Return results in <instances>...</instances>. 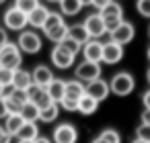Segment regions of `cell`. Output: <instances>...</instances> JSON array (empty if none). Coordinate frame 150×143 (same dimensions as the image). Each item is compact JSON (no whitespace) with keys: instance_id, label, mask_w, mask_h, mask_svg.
I'll list each match as a JSON object with an SVG mask.
<instances>
[{"instance_id":"f1b7e54d","label":"cell","mask_w":150,"mask_h":143,"mask_svg":"<svg viewBox=\"0 0 150 143\" xmlns=\"http://www.w3.org/2000/svg\"><path fill=\"white\" fill-rule=\"evenodd\" d=\"M13 6L19 8L21 13L29 15L31 10H35V8L39 6V0H15V4H13Z\"/></svg>"},{"instance_id":"30bf717a","label":"cell","mask_w":150,"mask_h":143,"mask_svg":"<svg viewBox=\"0 0 150 143\" xmlns=\"http://www.w3.org/2000/svg\"><path fill=\"white\" fill-rule=\"evenodd\" d=\"M27 96H29V102H33V104L39 108V110L52 104V98H50L47 90H45V88H41V86L31 84V86L27 88Z\"/></svg>"},{"instance_id":"60d3db41","label":"cell","mask_w":150,"mask_h":143,"mask_svg":"<svg viewBox=\"0 0 150 143\" xmlns=\"http://www.w3.org/2000/svg\"><path fill=\"white\" fill-rule=\"evenodd\" d=\"M8 116V110H6V100L0 98V119H6Z\"/></svg>"},{"instance_id":"f546056e","label":"cell","mask_w":150,"mask_h":143,"mask_svg":"<svg viewBox=\"0 0 150 143\" xmlns=\"http://www.w3.org/2000/svg\"><path fill=\"white\" fill-rule=\"evenodd\" d=\"M6 98H11L15 104H19L21 108H23V104H27L29 102V96H27V90H17L15 86H13V92L6 96Z\"/></svg>"},{"instance_id":"4316f807","label":"cell","mask_w":150,"mask_h":143,"mask_svg":"<svg viewBox=\"0 0 150 143\" xmlns=\"http://www.w3.org/2000/svg\"><path fill=\"white\" fill-rule=\"evenodd\" d=\"M45 37L52 41V43H62L66 37H68V25L64 23V25H60V27H56V29H52L50 33H45Z\"/></svg>"},{"instance_id":"52a82bcc","label":"cell","mask_w":150,"mask_h":143,"mask_svg":"<svg viewBox=\"0 0 150 143\" xmlns=\"http://www.w3.org/2000/svg\"><path fill=\"white\" fill-rule=\"evenodd\" d=\"M82 25H84V29H86V33H88L91 39H99V37H103V35L107 33V31H105V21H103V17H101L99 13L88 15Z\"/></svg>"},{"instance_id":"e0dca14e","label":"cell","mask_w":150,"mask_h":143,"mask_svg":"<svg viewBox=\"0 0 150 143\" xmlns=\"http://www.w3.org/2000/svg\"><path fill=\"white\" fill-rule=\"evenodd\" d=\"M84 96V84L78 82L76 78L74 80H68L66 82V92H64V98H70V100H80Z\"/></svg>"},{"instance_id":"6da1fadb","label":"cell","mask_w":150,"mask_h":143,"mask_svg":"<svg viewBox=\"0 0 150 143\" xmlns=\"http://www.w3.org/2000/svg\"><path fill=\"white\" fill-rule=\"evenodd\" d=\"M23 63V53L17 47V43L8 41L6 45L0 47V68H6V70H19Z\"/></svg>"},{"instance_id":"8992f818","label":"cell","mask_w":150,"mask_h":143,"mask_svg":"<svg viewBox=\"0 0 150 143\" xmlns=\"http://www.w3.org/2000/svg\"><path fill=\"white\" fill-rule=\"evenodd\" d=\"M78 141V131L74 125L70 123H62L54 129L52 135V143H76Z\"/></svg>"},{"instance_id":"bcb514c9","label":"cell","mask_w":150,"mask_h":143,"mask_svg":"<svg viewBox=\"0 0 150 143\" xmlns=\"http://www.w3.org/2000/svg\"><path fill=\"white\" fill-rule=\"evenodd\" d=\"M146 80H148V84H150V68L146 70Z\"/></svg>"},{"instance_id":"8d00e7d4","label":"cell","mask_w":150,"mask_h":143,"mask_svg":"<svg viewBox=\"0 0 150 143\" xmlns=\"http://www.w3.org/2000/svg\"><path fill=\"white\" fill-rule=\"evenodd\" d=\"M103 21H105V31H107V33L115 31V29L123 23V19H103Z\"/></svg>"},{"instance_id":"7dc6e473","label":"cell","mask_w":150,"mask_h":143,"mask_svg":"<svg viewBox=\"0 0 150 143\" xmlns=\"http://www.w3.org/2000/svg\"><path fill=\"white\" fill-rule=\"evenodd\" d=\"M93 143H105V141H103V139H99V137H97V139H95V141H93Z\"/></svg>"},{"instance_id":"9a60e30c","label":"cell","mask_w":150,"mask_h":143,"mask_svg":"<svg viewBox=\"0 0 150 143\" xmlns=\"http://www.w3.org/2000/svg\"><path fill=\"white\" fill-rule=\"evenodd\" d=\"M47 17H50V10H47L43 4H39L35 10H31V13L27 15V25H31L33 29H41V27L45 25Z\"/></svg>"},{"instance_id":"ee69618b","label":"cell","mask_w":150,"mask_h":143,"mask_svg":"<svg viewBox=\"0 0 150 143\" xmlns=\"http://www.w3.org/2000/svg\"><path fill=\"white\" fill-rule=\"evenodd\" d=\"M33 143H52V141H50L47 137H41V135H39V137H37V139H35Z\"/></svg>"},{"instance_id":"ab89813d","label":"cell","mask_w":150,"mask_h":143,"mask_svg":"<svg viewBox=\"0 0 150 143\" xmlns=\"http://www.w3.org/2000/svg\"><path fill=\"white\" fill-rule=\"evenodd\" d=\"M140 121H142V125H150V108H144V110H142Z\"/></svg>"},{"instance_id":"d6a6232c","label":"cell","mask_w":150,"mask_h":143,"mask_svg":"<svg viewBox=\"0 0 150 143\" xmlns=\"http://www.w3.org/2000/svg\"><path fill=\"white\" fill-rule=\"evenodd\" d=\"M13 78H15V72H13V70L0 68V86H2V88L13 86Z\"/></svg>"},{"instance_id":"8fae6325","label":"cell","mask_w":150,"mask_h":143,"mask_svg":"<svg viewBox=\"0 0 150 143\" xmlns=\"http://www.w3.org/2000/svg\"><path fill=\"white\" fill-rule=\"evenodd\" d=\"M50 57H52V63H54L58 70H68V68H72V63H74V55L68 53L66 49H62L60 45H54Z\"/></svg>"},{"instance_id":"4fadbf2b","label":"cell","mask_w":150,"mask_h":143,"mask_svg":"<svg viewBox=\"0 0 150 143\" xmlns=\"http://www.w3.org/2000/svg\"><path fill=\"white\" fill-rule=\"evenodd\" d=\"M123 59V47L121 45H117V43H113V41H107V43H103V63H107V66H113V63H117V61H121Z\"/></svg>"},{"instance_id":"1f68e13d","label":"cell","mask_w":150,"mask_h":143,"mask_svg":"<svg viewBox=\"0 0 150 143\" xmlns=\"http://www.w3.org/2000/svg\"><path fill=\"white\" fill-rule=\"evenodd\" d=\"M99 139H103L105 143H121V137H119V133L115 129H105L99 135Z\"/></svg>"},{"instance_id":"b9f144b4","label":"cell","mask_w":150,"mask_h":143,"mask_svg":"<svg viewBox=\"0 0 150 143\" xmlns=\"http://www.w3.org/2000/svg\"><path fill=\"white\" fill-rule=\"evenodd\" d=\"M6 43H8V33H6V29L0 27V47L6 45Z\"/></svg>"},{"instance_id":"7bdbcfd3","label":"cell","mask_w":150,"mask_h":143,"mask_svg":"<svg viewBox=\"0 0 150 143\" xmlns=\"http://www.w3.org/2000/svg\"><path fill=\"white\" fill-rule=\"evenodd\" d=\"M142 104H144V108H150V90L144 92V96H142Z\"/></svg>"},{"instance_id":"d4e9b609","label":"cell","mask_w":150,"mask_h":143,"mask_svg":"<svg viewBox=\"0 0 150 143\" xmlns=\"http://www.w3.org/2000/svg\"><path fill=\"white\" fill-rule=\"evenodd\" d=\"M19 114L23 116V121H25V123H37V121H39V108H37L33 102L23 104V108H21V112H19Z\"/></svg>"},{"instance_id":"f5cc1de1","label":"cell","mask_w":150,"mask_h":143,"mask_svg":"<svg viewBox=\"0 0 150 143\" xmlns=\"http://www.w3.org/2000/svg\"><path fill=\"white\" fill-rule=\"evenodd\" d=\"M17 143H33V141H17Z\"/></svg>"},{"instance_id":"7c38bea8","label":"cell","mask_w":150,"mask_h":143,"mask_svg":"<svg viewBox=\"0 0 150 143\" xmlns=\"http://www.w3.org/2000/svg\"><path fill=\"white\" fill-rule=\"evenodd\" d=\"M82 57H84V61L101 63V59H103V43L99 39H91L88 43H84L82 45Z\"/></svg>"},{"instance_id":"ffe728a7","label":"cell","mask_w":150,"mask_h":143,"mask_svg":"<svg viewBox=\"0 0 150 143\" xmlns=\"http://www.w3.org/2000/svg\"><path fill=\"white\" fill-rule=\"evenodd\" d=\"M68 37H70L72 41H76L78 45H84V43L91 41V37H88V33H86V29H84L82 23H80V25H72V27H68Z\"/></svg>"},{"instance_id":"484cf974","label":"cell","mask_w":150,"mask_h":143,"mask_svg":"<svg viewBox=\"0 0 150 143\" xmlns=\"http://www.w3.org/2000/svg\"><path fill=\"white\" fill-rule=\"evenodd\" d=\"M103 19H123V8H121V4H117L115 0L111 4H107L101 13H99Z\"/></svg>"},{"instance_id":"c3c4849f","label":"cell","mask_w":150,"mask_h":143,"mask_svg":"<svg viewBox=\"0 0 150 143\" xmlns=\"http://www.w3.org/2000/svg\"><path fill=\"white\" fill-rule=\"evenodd\" d=\"M132 143H146V141H140V139H134Z\"/></svg>"},{"instance_id":"e575fe53","label":"cell","mask_w":150,"mask_h":143,"mask_svg":"<svg viewBox=\"0 0 150 143\" xmlns=\"http://www.w3.org/2000/svg\"><path fill=\"white\" fill-rule=\"evenodd\" d=\"M136 8H138V13H140L144 19H150V0H138V2H136Z\"/></svg>"},{"instance_id":"f6af8a7d","label":"cell","mask_w":150,"mask_h":143,"mask_svg":"<svg viewBox=\"0 0 150 143\" xmlns=\"http://www.w3.org/2000/svg\"><path fill=\"white\" fill-rule=\"evenodd\" d=\"M91 2H93V0H80V4H82V6H88Z\"/></svg>"},{"instance_id":"f907efd6","label":"cell","mask_w":150,"mask_h":143,"mask_svg":"<svg viewBox=\"0 0 150 143\" xmlns=\"http://www.w3.org/2000/svg\"><path fill=\"white\" fill-rule=\"evenodd\" d=\"M2 92H4V88H2V86H0V98H2Z\"/></svg>"},{"instance_id":"cb8c5ba5","label":"cell","mask_w":150,"mask_h":143,"mask_svg":"<svg viewBox=\"0 0 150 143\" xmlns=\"http://www.w3.org/2000/svg\"><path fill=\"white\" fill-rule=\"evenodd\" d=\"M58 116H60V104H56V102H52L50 106L39 110V121L41 123H54Z\"/></svg>"},{"instance_id":"44dd1931","label":"cell","mask_w":150,"mask_h":143,"mask_svg":"<svg viewBox=\"0 0 150 143\" xmlns=\"http://www.w3.org/2000/svg\"><path fill=\"white\" fill-rule=\"evenodd\" d=\"M37 137H39V127L35 123H25L19 129V133H17V139L19 141H35Z\"/></svg>"},{"instance_id":"7a4b0ae2","label":"cell","mask_w":150,"mask_h":143,"mask_svg":"<svg viewBox=\"0 0 150 143\" xmlns=\"http://www.w3.org/2000/svg\"><path fill=\"white\" fill-rule=\"evenodd\" d=\"M134 86H136V80H134V76L127 74V72H117V74L111 78V82H109L111 92L117 94V96H127V94H132V92H134Z\"/></svg>"},{"instance_id":"4dcf8cb0","label":"cell","mask_w":150,"mask_h":143,"mask_svg":"<svg viewBox=\"0 0 150 143\" xmlns=\"http://www.w3.org/2000/svg\"><path fill=\"white\" fill-rule=\"evenodd\" d=\"M58 45H60L62 49H66L68 53H72L74 57H76V55H78V53L82 51V45H78V43H76V41H72L70 37H66V39H64L62 43H58Z\"/></svg>"},{"instance_id":"f35d334b","label":"cell","mask_w":150,"mask_h":143,"mask_svg":"<svg viewBox=\"0 0 150 143\" xmlns=\"http://www.w3.org/2000/svg\"><path fill=\"white\" fill-rule=\"evenodd\" d=\"M11 139H13V137L4 131V127H2V125H0V143H11Z\"/></svg>"},{"instance_id":"836d02e7","label":"cell","mask_w":150,"mask_h":143,"mask_svg":"<svg viewBox=\"0 0 150 143\" xmlns=\"http://www.w3.org/2000/svg\"><path fill=\"white\" fill-rule=\"evenodd\" d=\"M136 139L150 143V125H140V127L136 129Z\"/></svg>"},{"instance_id":"816d5d0a","label":"cell","mask_w":150,"mask_h":143,"mask_svg":"<svg viewBox=\"0 0 150 143\" xmlns=\"http://www.w3.org/2000/svg\"><path fill=\"white\" fill-rule=\"evenodd\" d=\"M47 2H54V4H58V2H60V0H47Z\"/></svg>"},{"instance_id":"2e32d148","label":"cell","mask_w":150,"mask_h":143,"mask_svg":"<svg viewBox=\"0 0 150 143\" xmlns=\"http://www.w3.org/2000/svg\"><path fill=\"white\" fill-rule=\"evenodd\" d=\"M47 94H50V98H52V102H56V104H60L62 102V98H64V92H66V82L64 80H60V78H54L50 84H47Z\"/></svg>"},{"instance_id":"5b68a950","label":"cell","mask_w":150,"mask_h":143,"mask_svg":"<svg viewBox=\"0 0 150 143\" xmlns=\"http://www.w3.org/2000/svg\"><path fill=\"white\" fill-rule=\"evenodd\" d=\"M2 23H4V27L8 29V31H25V27H27V15L25 13H21L19 8H15V6H11V8H6V13H4V17H2Z\"/></svg>"},{"instance_id":"7402d4cb","label":"cell","mask_w":150,"mask_h":143,"mask_svg":"<svg viewBox=\"0 0 150 143\" xmlns=\"http://www.w3.org/2000/svg\"><path fill=\"white\" fill-rule=\"evenodd\" d=\"M60 15L62 17H74L82 10V4H80V0H60Z\"/></svg>"},{"instance_id":"d590c367","label":"cell","mask_w":150,"mask_h":143,"mask_svg":"<svg viewBox=\"0 0 150 143\" xmlns=\"http://www.w3.org/2000/svg\"><path fill=\"white\" fill-rule=\"evenodd\" d=\"M60 106H62L64 110H68V112H76V110H78V100H70V98H62V102H60Z\"/></svg>"},{"instance_id":"603a6c76","label":"cell","mask_w":150,"mask_h":143,"mask_svg":"<svg viewBox=\"0 0 150 143\" xmlns=\"http://www.w3.org/2000/svg\"><path fill=\"white\" fill-rule=\"evenodd\" d=\"M97 108H99V102L95 100V98H91L88 94H84L80 100H78V112L80 114H95L97 112Z\"/></svg>"},{"instance_id":"681fc988","label":"cell","mask_w":150,"mask_h":143,"mask_svg":"<svg viewBox=\"0 0 150 143\" xmlns=\"http://www.w3.org/2000/svg\"><path fill=\"white\" fill-rule=\"evenodd\" d=\"M146 57H148V61H150V47H148V51H146Z\"/></svg>"},{"instance_id":"9c48e42d","label":"cell","mask_w":150,"mask_h":143,"mask_svg":"<svg viewBox=\"0 0 150 143\" xmlns=\"http://www.w3.org/2000/svg\"><path fill=\"white\" fill-rule=\"evenodd\" d=\"M134 35H136V29H134V25L132 23H127V21H123L115 31H111L109 33V41H113V43H117V45H125V43H129L132 39H134Z\"/></svg>"},{"instance_id":"3957f363","label":"cell","mask_w":150,"mask_h":143,"mask_svg":"<svg viewBox=\"0 0 150 143\" xmlns=\"http://www.w3.org/2000/svg\"><path fill=\"white\" fill-rule=\"evenodd\" d=\"M41 37L35 33V31H21L19 33V39H17V47L21 49V53H29V55H35L41 51Z\"/></svg>"},{"instance_id":"5bb4252c","label":"cell","mask_w":150,"mask_h":143,"mask_svg":"<svg viewBox=\"0 0 150 143\" xmlns=\"http://www.w3.org/2000/svg\"><path fill=\"white\" fill-rule=\"evenodd\" d=\"M31 78H33V84H35V86L47 88V84L54 80V72H52L47 66H35L33 72H31Z\"/></svg>"},{"instance_id":"db71d44e","label":"cell","mask_w":150,"mask_h":143,"mask_svg":"<svg viewBox=\"0 0 150 143\" xmlns=\"http://www.w3.org/2000/svg\"><path fill=\"white\" fill-rule=\"evenodd\" d=\"M148 37H150V25H148Z\"/></svg>"},{"instance_id":"ac0fdd59","label":"cell","mask_w":150,"mask_h":143,"mask_svg":"<svg viewBox=\"0 0 150 143\" xmlns=\"http://www.w3.org/2000/svg\"><path fill=\"white\" fill-rule=\"evenodd\" d=\"M33 84V78H31V72H27V70H23V68H19V70H15V78H13V86L17 88V90H27L29 86Z\"/></svg>"},{"instance_id":"83f0119b","label":"cell","mask_w":150,"mask_h":143,"mask_svg":"<svg viewBox=\"0 0 150 143\" xmlns=\"http://www.w3.org/2000/svg\"><path fill=\"white\" fill-rule=\"evenodd\" d=\"M60 25H64V17H62L60 13H52V10H50V17H47L45 25L41 27V31H43V33H50L52 29H56V27H60Z\"/></svg>"},{"instance_id":"277c9868","label":"cell","mask_w":150,"mask_h":143,"mask_svg":"<svg viewBox=\"0 0 150 143\" xmlns=\"http://www.w3.org/2000/svg\"><path fill=\"white\" fill-rule=\"evenodd\" d=\"M74 76H76V80L82 82V84L95 82V80L101 78V63H95V61H82V63L76 66Z\"/></svg>"},{"instance_id":"74e56055","label":"cell","mask_w":150,"mask_h":143,"mask_svg":"<svg viewBox=\"0 0 150 143\" xmlns=\"http://www.w3.org/2000/svg\"><path fill=\"white\" fill-rule=\"evenodd\" d=\"M111 2H113V0H93V2H91V6H95V8L101 13V10H103L107 4H111Z\"/></svg>"},{"instance_id":"ba28073f","label":"cell","mask_w":150,"mask_h":143,"mask_svg":"<svg viewBox=\"0 0 150 143\" xmlns=\"http://www.w3.org/2000/svg\"><path fill=\"white\" fill-rule=\"evenodd\" d=\"M84 94H88L91 98H95L97 102H101V100H105L111 94L109 82H105L103 78H99L95 82H88V84H84Z\"/></svg>"},{"instance_id":"11a10c76","label":"cell","mask_w":150,"mask_h":143,"mask_svg":"<svg viewBox=\"0 0 150 143\" xmlns=\"http://www.w3.org/2000/svg\"><path fill=\"white\" fill-rule=\"evenodd\" d=\"M4 2H6V0H0V4H4Z\"/></svg>"},{"instance_id":"d6986e66","label":"cell","mask_w":150,"mask_h":143,"mask_svg":"<svg viewBox=\"0 0 150 143\" xmlns=\"http://www.w3.org/2000/svg\"><path fill=\"white\" fill-rule=\"evenodd\" d=\"M25 125V121H23V116L17 112V114H8L6 119H4V131L11 135V137H17V133H19V129Z\"/></svg>"}]
</instances>
